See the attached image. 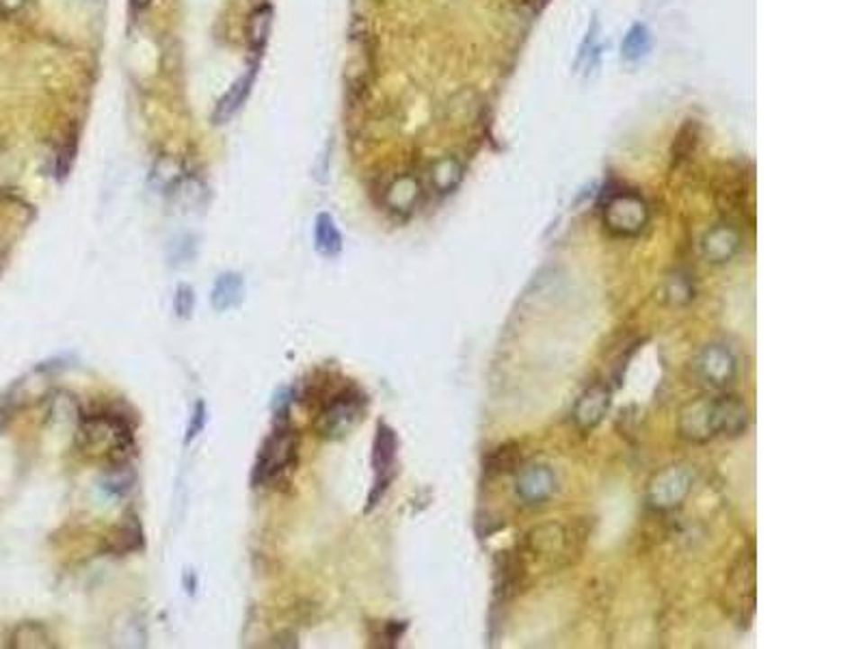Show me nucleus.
Masks as SVG:
<instances>
[{
  "mask_svg": "<svg viewBox=\"0 0 865 649\" xmlns=\"http://www.w3.org/2000/svg\"><path fill=\"white\" fill-rule=\"evenodd\" d=\"M749 407L732 394L692 398L678 416L679 437L692 443H706L714 437H738L749 426Z\"/></svg>",
  "mask_w": 865,
  "mask_h": 649,
  "instance_id": "f257e3e1",
  "label": "nucleus"
},
{
  "mask_svg": "<svg viewBox=\"0 0 865 649\" xmlns=\"http://www.w3.org/2000/svg\"><path fill=\"white\" fill-rule=\"evenodd\" d=\"M78 442L83 451L106 454L111 462L128 459L134 448L132 425L117 411L83 414L78 420Z\"/></svg>",
  "mask_w": 865,
  "mask_h": 649,
  "instance_id": "f03ea898",
  "label": "nucleus"
},
{
  "mask_svg": "<svg viewBox=\"0 0 865 649\" xmlns=\"http://www.w3.org/2000/svg\"><path fill=\"white\" fill-rule=\"evenodd\" d=\"M299 459V433L288 422H279L260 446V452L253 463L251 485L270 487L286 480Z\"/></svg>",
  "mask_w": 865,
  "mask_h": 649,
  "instance_id": "7ed1b4c3",
  "label": "nucleus"
},
{
  "mask_svg": "<svg viewBox=\"0 0 865 649\" xmlns=\"http://www.w3.org/2000/svg\"><path fill=\"white\" fill-rule=\"evenodd\" d=\"M364 411L366 397L357 388L349 386L324 400L314 426H316V433L323 440H340V437H346L360 425V420L364 418Z\"/></svg>",
  "mask_w": 865,
  "mask_h": 649,
  "instance_id": "20e7f679",
  "label": "nucleus"
},
{
  "mask_svg": "<svg viewBox=\"0 0 865 649\" xmlns=\"http://www.w3.org/2000/svg\"><path fill=\"white\" fill-rule=\"evenodd\" d=\"M695 485V468L690 463H670L651 476L647 483V507L658 513L673 511L684 505Z\"/></svg>",
  "mask_w": 865,
  "mask_h": 649,
  "instance_id": "39448f33",
  "label": "nucleus"
},
{
  "mask_svg": "<svg viewBox=\"0 0 865 649\" xmlns=\"http://www.w3.org/2000/svg\"><path fill=\"white\" fill-rule=\"evenodd\" d=\"M724 610L738 624L746 626L755 613V550H746L733 562L724 582Z\"/></svg>",
  "mask_w": 865,
  "mask_h": 649,
  "instance_id": "423d86ee",
  "label": "nucleus"
},
{
  "mask_svg": "<svg viewBox=\"0 0 865 649\" xmlns=\"http://www.w3.org/2000/svg\"><path fill=\"white\" fill-rule=\"evenodd\" d=\"M398 457V437L396 431L386 422H378L375 442H372V470H375V485H372L370 496H368L366 511H372L381 498L386 496L389 483L394 479Z\"/></svg>",
  "mask_w": 865,
  "mask_h": 649,
  "instance_id": "0eeeda50",
  "label": "nucleus"
},
{
  "mask_svg": "<svg viewBox=\"0 0 865 649\" xmlns=\"http://www.w3.org/2000/svg\"><path fill=\"white\" fill-rule=\"evenodd\" d=\"M649 221V208L641 195L632 191H619L606 202L604 225L615 236H636L645 230Z\"/></svg>",
  "mask_w": 865,
  "mask_h": 649,
  "instance_id": "6e6552de",
  "label": "nucleus"
},
{
  "mask_svg": "<svg viewBox=\"0 0 865 649\" xmlns=\"http://www.w3.org/2000/svg\"><path fill=\"white\" fill-rule=\"evenodd\" d=\"M738 361L724 344H707L695 361V372L710 388H724L733 381Z\"/></svg>",
  "mask_w": 865,
  "mask_h": 649,
  "instance_id": "1a4fd4ad",
  "label": "nucleus"
},
{
  "mask_svg": "<svg viewBox=\"0 0 865 649\" xmlns=\"http://www.w3.org/2000/svg\"><path fill=\"white\" fill-rule=\"evenodd\" d=\"M556 491V474L548 465L530 463L517 472L515 494L524 505L537 507L548 502Z\"/></svg>",
  "mask_w": 865,
  "mask_h": 649,
  "instance_id": "9d476101",
  "label": "nucleus"
},
{
  "mask_svg": "<svg viewBox=\"0 0 865 649\" xmlns=\"http://www.w3.org/2000/svg\"><path fill=\"white\" fill-rule=\"evenodd\" d=\"M613 405V392L604 383H593L580 394L573 407V422L580 431H593L608 414Z\"/></svg>",
  "mask_w": 865,
  "mask_h": 649,
  "instance_id": "9b49d317",
  "label": "nucleus"
},
{
  "mask_svg": "<svg viewBox=\"0 0 865 649\" xmlns=\"http://www.w3.org/2000/svg\"><path fill=\"white\" fill-rule=\"evenodd\" d=\"M740 245H742V236H740V232L735 230L733 225L721 224L712 227V230L703 236L701 249L707 262L724 264L740 251Z\"/></svg>",
  "mask_w": 865,
  "mask_h": 649,
  "instance_id": "f8f14e48",
  "label": "nucleus"
},
{
  "mask_svg": "<svg viewBox=\"0 0 865 649\" xmlns=\"http://www.w3.org/2000/svg\"><path fill=\"white\" fill-rule=\"evenodd\" d=\"M134 483H137V470L130 463V459H115L108 463L97 480L100 489L111 498L128 496Z\"/></svg>",
  "mask_w": 865,
  "mask_h": 649,
  "instance_id": "ddd939ff",
  "label": "nucleus"
},
{
  "mask_svg": "<svg viewBox=\"0 0 865 649\" xmlns=\"http://www.w3.org/2000/svg\"><path fill=\"white\" fill-rule=\"evenodd\" d=\"M422 197V187L418 182V178L409 176H398L389 187L386 188V206L392 213L396 215H407L415 208Z\"/></svg>",
  "mask_w": 865,
  "mask_h": 649,
  "instance_id": "4468645a",
  "label": "nucleus"
},
{
  "mask_svg": "<svg viewBox=\"0 0 865 649\" xmlns=\"http://www.w3.org/2000/svg\"><path fill=\"white\" fill-rule=\"evenodd\" d=\"M245 299V281L238 273H223L219 275L213 286V295H210V303H213L214 312H227L232 307L241 306Z\"/></svg>",
  "mask_w": 865,
  "mask_h": 649,
  "instance_id": "2eb2a0df",
  "label": "nucleus"
},
{
  "mask_svg": "<svg viewBox=\"0 0 865 649\" xmlns=\"http://www.w3.org/2000/svg\"><path fill=\"white\" fill-rule=\"evenodd\" d=\"M314 245L316 251L324 258H338L342 251V234L335 225L333 216L329 213H321L314 224Z\"/></svg>",
  "mask_w": 865,
  "mask_h": 649,
  "instance_id": "dca6fc26",
  "label": "nucleus"
},
{
  "mask_svg": "<svg viewBox=\"0 0 865 649\" xmlns=\"http://www.w3.org/2000/svg\"><path fill=\"white\" fill-rule=\"evenodd\" d=\"M253 76H256V72H247L245 76H241V78H238L236 83L230 87V89H227V94L221 97L219 105H216V108H214V115H213L214 123L230 122L232 115H234L238 108L245 105L249 89H251V85H253Z\"/></svg>",
  "mask_w": 865,
  "mask_h": 649,
  "instance_id": "f3484780",
  "label": "nucleus"
},
{
  "mask_svg": "<svg viewBox=\"0 0 865 649\" xmlns=\"http://www.w3.org/2000/svg\"><path fill=\"white\" fill-rule=\"evenodd\" d=\"M143 526H141L139 517L134 513H128L123 517L122 526L115 530V537H113L108 552H113V554H130V552L143 550Z\"/></svg>",
  "mask_w": 865,
  "mask_h": 649,
  "instance_id": "a211bd4d",
  "label": "nucleus"
},
{
  "mask_svg": "<svg viewBox=\"0 0 865 649\" xmlns=\"http://www.w3.org/2000/svg\"><path fill=\"white\" fill-rule=\"evenodd\" d=\"M270 24H273V7L270 5H260L249 14L247 20V41L253 50H262L267 46L270 35Z\"/></svg>",
  "mask_w": 865,
  "mask_h": 649,
  "instance_id": "6ab92c4d",
  "label": "nucleus"
},
{
  "mask_svg": "<svg viewBox=\"0 0 865 649\" xmlns=\"http://www.w3.org/2000/svg\"><path fill=\"white\" fill-rule=\"evenodd\" d=\"M463 178V167L457 159H442L431 167V184L437 193H452Z\"/></svg>",
  "mask_w": 865,
  "mask_h": 649,
  "instance_id": "aec40b11",
  "label": "nucleus"
},
{
  "mask_svg": "<svg viewBox=\"0 0 865 649\" xmlns=\"http://www.w3.org/2000/svg\"><path fill=\"white\" fill-rule=\"evenodd\" d=\"M150 178H151V184H154L159 191H173V188L178 187V182L184 178L182 162L171 159V156H162V159L156 160Z\"/></svg>",
  "mask_w": 865,
  "mask_h": 649,
  "instance_id": "412c9836",
  "label": "nucleus"
},
{
  "mask_svg": "<svg viewBox=\"0 0 865 649\" xmlns=\"http://www.w3.org/2000/svg\"><path fill=\"white\" fill-rule=\"evenodd\" d=\"M9 647H54L50 635L40 624H20L11 632Z\"/></svg>",
  "mask_w": 865,
  "mask_h": 649,
  "instance_id": "4be33fe9",
  "label": "nucleus"
},
{
  "mask_svg": "<svg viewBox=\"0 0 865 649\" xmlns=\"http://www.w3.org/2000/svg\"><path fill=\"white\" fill-rule=\"evenodd\" d=\"M517 463H519V451L515 443H502V446H497L496 451L487 457L485 472L491 476H500V474L517 470L515 468Z\"/></svg>",
  "mask_w": 865,
  "mask_h": 649,
  "instance_id": "5701e85b",
  "label": "nucleus"
},
{
  "mask_svg": "<svg viewBox=\"0 0 865 649\" xmlns=\"http://www.w3.org/2000/svg\"><path fill=\"white\" fill-rule=\"evenodd\" d=\"M660 292H662V299L670 303V306H684V303H688L692 297H695V288H692L690 279L686 278V275L667 278Z\"/></svg>",
  "mask_w": 865,
  "mask_h": 649,
  "instance_id": "b1692460",
  "label": "nucleus"
},
{
  "mask_svg": "<svg viewBox=\"0 0 865 649\" xmlns=\"http://www.w3.org/2000/svg\"><path fill=\"white\" fill-rule=\"evenodd\" d=\"M48 416H50L52 420H59V422H72L74 420L76 425H78L80 416H83V409H80L78 400H76L74 397H69V394H65V392H59L57 397L50 398Z\"/></svg>",
  "mask_w": 865,
  "mask_h": 649,
  "instance_id": "393cba45",
  "label": "nucleus"
},
{
  "mask_svg": "<svg viewBox=\"0 0 865 649\" xmlns=\"http://www.w3.org/2000/svg\"><path fill=\"white\" fill-rule=\"evenodd\" d=\"M621 50H624V57L627 61H636V59H641L642 54L649 50V32L645 26L641 24L632 26L630 32L625 35Z\"/></svg>",
  "mask_w": 865,
  "mask_h": 649,
  "instance_id": "a878e982",
  "label": "nucleus"
},
{
  "mask_svg": "<svg viewBox=\"0 0 865 649\" xmlns=\"http://www.w3.org/2000/svg\"><path fill=\"white\" fill-rule=\"evenodd\" d=\"M173 310H176L178 318H191L195 310V292L191 286L182 284L178 286L176 299H173Z\"/></svg>",
  "mask_w": 865,
  "mask_h": 649,
  "instance_id": "bb28decb",
  "label": "nucleus"
},
{
  "mask_svg": "<svg viewBox=\"0 0 865 649\" xmlns=\"http://www.w3.org/2000/svg\"><path fill=\"white\" fill-rule=\"evenodd\" d=\"M290 400H292V392H290V389H279V392L275 394V398H273L275 425H279V422H288Z\"/></svg>",
  "mask_w": 865,
  "mask_h": 649,
  "instance_id": "cd10ccee",
  "label": "nucleus"
},
{
  "mask_svg": "<svg viewBox=\"0 0 865 649\" xmlns=\"http://www.w3.org/2000/svg\"><path fill=\"white\" fill-rule=\"evenodd\" d=\"M405 630H407V624H405V621H387V624H383L378 641H383V645L394 647L400 641V636H403Z\"/></svg>",
  "mask_w": 865,
  "mask_h": 649,
  "instance_id": "c85d7f7f",
  "label": "nucleus"
},
{
  "mask_svg": "<svg viewBox=\"0 0 865 649\" xmlns=\"http://www.w3.org/2000/svg\"><path fill=\"white\" fill-rule=\"evenodd\" d=\"M205 420H208V416H205V405L202 403V400H199L197 405H195V409H193V416H191V425H188V431H187V443H191L195 437L199 435V433H202L205 429Z\"/></svg>",
  "mask_w": 865,
  "mask_h": 649,
  "instance_id": "c756f323",
  "label": "nucleus"
},
{
  "mask_svg": "<svg viewBox=\"0 0 865 649\" xmlns=\"http://www.w3.org/2000/svg\"><path fill=\"white\" fill-rule=\"evenodd\" d=\"M269 647H299V643H296V636L292 632H281V635L270 638Z\"/></svg>",
  "mask_w": 865,
  "mask_h": 649,
  "instance_id": "7c9ffc66",
  "label": "nucleus"
},
{
  "mask_svg": "<svg viewBox=\"0 0 865 649\" xmlns=\"http://www.w3.org/2000/svg\"><path fill=\"white\" fill-rule=\"evenodd\" d=\"M548 3H550V0H526V5L533 11H541Z\"/></svg>",
  "mask_w": 865,
  "mask_h": 649,
  "instance_id": "2f4dec72",
  "label": "nucleus"
},
{
  "mask_svg": "<svg viewBox=\"0 0 865 649\" xmlns=\"http://www.w3.org/2000/svg\"><path fill=\"white\" fill-rule=\"evenodd\" d=\"M0 3H3V7H5V9L14 11V9L22 7V3H24V0H0Z\"/></svg>",
  "mask_w": 865,
  "mask_h": 649,
  "instance_id": "473e14b6",
  "label": "nucleus"
},
{
  "mask_svg": "<svg viewBox=\"0 0 865 649\" xmlns=\"http://www.w3.org/2000/svg\"><path fill=\"white\" fill-rule=\"evenodd\" d=\"M130 3H132L137 9H143V7H148L151 0H130Z\"/></svg>",
  "mask_w": 865,
  "mask_h": 649,
  "instance_id": "72a5a7b5",
  "label": "nucleus"
}]
</instances>
